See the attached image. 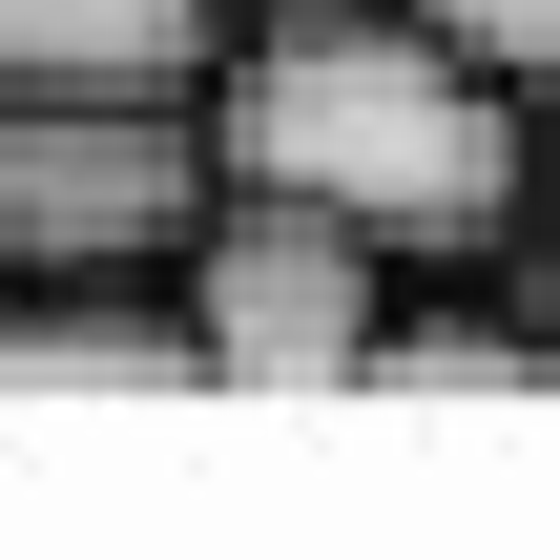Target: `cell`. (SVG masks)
Returning a JSON list of instances; mask_svg holds the SVG:
<instances>
[{
    "instance_id": "cell-2",
    "label": "cell",
    "mask_w": 560,
    "mask_h": 560,
    "mask_svg": "<svg viewBox=\"0 0 560 560\" xmlns=\"http://www.w3.org/2000/svg\"><path fill=\"white\" fill-rule=\"evenodd\" d=\"M395 249L291 208V187H208V229L166 249V332H187V395H374L395 353Z\"/></svg>"
},
{
    "instance_id": "cell-3",
    "label": "cell",
    "mask_w": 560,
    "mask_h": 560,
    "mask_svg": "<svg viewBox=\"0 0 560 560\" xmlns=\"http://www.w3.org/2000/svg\"><path fill=\"white\" fill-rule=\"evenodd\" d=\"M187 229H208V125H187V83H0V270L166 291Z\"/></svg>"
},
{
    "instance_id": "cell-6",
    "label": "cell",
    "mask_w": 560,
    "mask_h": 560,
    "mask_svg": "<svg viewBox=\"0 0 560 560\" xmlns=\"http://www.w3.org/2000/svg\"><path fill=\"white\" fill-rule=\"evenodd\" d=\"M540 249H560V145H540Z\"/></svg>"
},
{
    "instance_id": "cell-4",
    "label": "cell",
    "mask_w": 560,
    "mask_h": 560,
    "mask_svg": "<svg viewBox=\"0 0 560 560\" xmlns=\"http://www.w3.org/2000/svg\"><path fill=\"white\" fill-rule=\"evenodd\" d=\"M229 0H0V83H208Z\"/></svg>"
},
{
    "instance_id": "cell-5",
    "label": "cell",
    "mask_w": 560,
    "mask_h": 560,
    "mask_svg": "<svg viewBox=\"0 0 560 560\" xmlns=\"http://www.w3.org/2000/svg\"><path fill=\"white\" fill-rule=\"evenodd\" d=\"M436 21H457L478 62H520V83H540V104H560V0H436Z\"/></svg>"
},
{
    "instance_id": "cell-1",
    "label": "cell",
    "mask_w": 560,
    "mask_h": 560,
    "mask_svg": "<svg viewBox=\"0 0 560 560\" xmlns=\"http://www.w3.org/2000/svg\"><path fill=\"white\" fill-rule=\"evenodd\" d=\"M187 125H208V187H291L374 229L395 270H499L540 229V145H560V104L478 62L436 0H229Z\"/></svg>"
}]
</instances>
